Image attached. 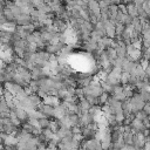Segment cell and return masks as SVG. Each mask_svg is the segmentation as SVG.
<instances>
[{
	"label": "cell",
	"instance_id": "cell-1",
	"mask_svg": "<svg viewBox=\"0 0 150 150\" xmlns=\"http://www.w3.org/2000/svg\"><path fill=\"white\" fill-rule=\"evenodd\" d=\"M144 143H145V136L143 135V132H135L132 138V146L142 149Z\"/></svg>",
	"mask_w": 150,
	"mask_h": 150
},
{
	"label": "cell",
	"instance_id": "cell-2",
	"mask_svg": "<svg viewBox=\"0 0 150 150\" xmlns=\"http://www.w3.org/2000/svg\"><path fill=\"white\" fill-rule=\"evenodd\" d=\"M38 110H39L46 118H48V120H49V118H53V111H54V108H53V107L42 103L40 107H38Z\"/></svg>",
	"mask_w": 150,
	"mask_h": 150
},
{
	"label": "cell",
	"instance_id": "cell-3",
	"mask_svg": "<svg viewBox=\"0 0 150 150\" xmlns=\"http://www.w3.org/2000/svg\"><path fill=\"white\" fill-rule=\"evenodd\" d=\"M15 25L18 27H23V26H27L30 23V16L27 15V14H20L15 18Z\"/></svg>",
	"mask_w": 150,
	"mask_h": 150
},
{
	"label": "cell",
	"instance_id": "cell-4",
	"mask_svg": "<svg viewBox=\"0 0 150 150\" xmlns=\"http://www.w3.org/2000/svg\"><path fill=\"white\" fill-rule=\"evenodd\" d=\"M12 111H14V112H15V115H16V117H18V120L20 121V123H21V124L27 123V121H28V118H29V117H28V114H27L23 109L15 107Z\"/></svg>",
	"mask_w": 150,
	"mask_h": 150
},
{
	"label": "cell",
	"instance_id": "cell-5",
	"mask_svg": "<svg viewBox=\"0 0 150 150\" xmlns=\"http://www.w3.org/2000/svg\"><path fill=\"white\" fill-rule=\"evenodd\" d=\"M16 73L20 75V77L22 79V81H23L26 84H28V83L32 81L30 71H29V70H27V69H25V68H22V67H18Z\"/></svg>",
	"mask_w": 150,
	"mask_h": 150
},
{
	"label": "cell",
	"instance_id": "cell-6",
	"mask_svg": "<svg viewBox=\"0 0 150 150\" xmlns=\"http://www.w3.org/2000/svg\"><path fill=\"white\" fill-rule=\"evenodd\" d=\"M1 142H2V144H4L5 148H7V146H13V145H18V143H19V141H18L13 135H6Z\"/></svg>",
	"mask_w": 150,
	"mask_h": 150
},
{
	"label": "cell",
	"instance_id": "cell-7",
	"mask_svg": "<svg viewBox=\"0 0 150 150\" xmlns=\"http://www.w3.org/2000/svg\"><path fill=\"white\" fill-rule=\"evenodd\" d=\"M115 53H116V56L120 57V59H125L127 57V49H125V45L122 43L120 46H117L115 48Z\"/></svg>",
	"mask_w": 150,
	"mask_h": 150
},
{
	"label": "cell",
	"instance_id": "cell-8",
	"mask_svg": "<svg viewBox=\"0 0 150 150\" xmlns=\"http://www.w3.org/2000/svg\"><path fill=\"white\" fill-rule=\"evenodd\" d=\"M77 105H79V109H80L81 114H82V112H88V110L90 109V104H89V103H88V102L84 100V97L79 100Z\"/></svg>",
	"mask_w": 150,
	"mask_h": 150
},
{
	"label": "cell",
	"instance_id": "cell-9",
	"mask_svg": "<svg viewBox=\"0 0 150 150\" xmlns=\"http://www.w3.org/2000/svg\"><path fill=\"white\" fill-rule=\"evenodd\" d=\"M104 54H105L107 60H108V62H109V63H111V62H112V61H114V60L117 57L114 48H107V49L104 50Z\"/></svg>",
	"mask_w": 150,
	"mask_h": 150
},
{
	"label": "cell",
	"instance_id": "cell-10",
	"mask_svg": "<svg viewBox=\"0 0 150 150\" xmlns=\"http://www.w3.org/2000/svg\"><path fill=\"white\" fill-rule=\"evenodd\" d=\"M28 97H29L30 102L34 104V107H35L36 109H38V107H40V105L42 104V100H41L36 94H32V95H29Z\"/></svg>",
	"mask_w": 150,
	"mask_h": 150
},
{
	"label": "cell",
	"instance_id": "cell-11",
	"mask_svg": "<svg viewBox=\"0 0 150 150\" xmlns=\"http://www.w3.org/2000/svg\"><path fill=\"white\" fill-rule=\"evenodd\" d=\"M122 138L124 141L125 145H132V138H134V132H124L122 135Z\"/></svg>",
	"mask_w": 150,
	"mask_h": 150
},
{
	"label": "cell",
	"instance_id": "cell-12",
	"mask_svg": "<svg viewBox=\"0 0 150 150\" xmlns=\"http://www.w3.org/2000/svg\"><path fill=\"white\" fill-rule=\"evenodd\" d=\"M48 129L53 132V134H55L56 131H57V129H59V123H57V121L56 120H49V123H48Z\"/></svg>",
	"mask_w": 150,
	"mask_h": 150
},
{
	"label": "cell",
	"instance_id": "cell-13",
	"mask_svg": "<svg viewBox=\"0 0 150 150\" xmlns=\"http://www.w3.org/2000/svg\"><path fill=\"white\" fill-rule=\"evenodd\" d=\"M109 94H107V93H102L98 97H97V101H98V105L101 107V105H103V104H105L107 103V101H108V98H109Z\"/></svg>",
	"mask_w": 150,
	"mask_h": 150
},
{
	"label": "cell",
	"instance_id": "cell-14",
	"mask_svg": "<svg viewBox=\"0 0 150 150\" xmlns=\"http://www.w3.org/2000/svg\"><path fill=\"white\" fill-rule=\"evenodd\" d=\"M38 123H39V128L41 130L43 129H48V123H49V120L46 118V117H42L40 120H38Z\"/></svg>",
	"mask_w": 150,
	"mask_h": 150
},
{
	"label": "cell",
	"instance_id": "cell-15",
	"mask_svg": "<svg viewBox=\"0 0 150 150\" xmlns=\"http://www.w3.org/2000/svg\"><path fill=\"white\" fill-rule=\"evenodd\" d=\"M41 135L45 137V139L47 141V143L53 138V136H54V134L49 130V129H43V130H41Z\"/></svg>",
	"mask_w": 150,
	"mask_h": 150
},
{
	"label": "cell",
	"instance_id": "cell-16",
	"mask_svg": "<svg viewBox=\"0 0 150 150\" xmlns=\"http://www.w3.org/2000/svg\"><path fill=\"white\" fill-rule=\"evenodd\" d=\"M84 100L90 104V107H93V105H98V101H97L96 97H93V96H90V95H84Z\"/></svg>",
	"mask_w": 150,
	"mask_h": 150
},
{
	"label": "cell",
	"instance_id": "cell-17",
	"mask_svg": "<svg viewBox=\"0 0 150 150\" xmlns=\"http://www.w3.org/2000/svg\"><path fill=\"white\" fill-rule=\"evenodd\" d=\"M123 32H124V25L117 22V23L115 25V35H116V36H121Z\"/></svg>",
	"mask_w": 150,
	"mask_h": 150
},
{
	"label": "cell",
	"instance_id": "cell-18",
	"mask_svg": "<svg viewBox=\"0 0 150 150\" xmlns=\"http://www.w3.org/2000/svg\"><path fill=\"white\" fill-rule=\"evenodd\" d=\"M142 9L145 14L150 15V1L149 0H144L143 4H142Z\"/></svg>",
	"mask_w": 150,
	"mask_h": 150
},
{
	"label": "cell",
	"instance_id": "cell-19",
	"mask_svg": "<svg viewBox=\"0 0 150 150\" xmlns=\"http://www.w3.org/2000/svg\"><path fill=\"white\" fill-rule=\"evenodd\" d=\"M139 96H141V100L143 102H149V98H150L149 91H139Z\"/></svg>",
	"mask_w": 150,
	"mask_h": 150
},
{
	"label": "cell",
	"instance_id": "cell-20",
	"mask_svg": "<svg viewBox=\"0 0 150 150\" xmlns=\"http://www.w3.org/2000/svg\"><path fill=\"white\" fill-rule=\"evenodd\" d=\"M135 115V118H137V120H139V121H144L146 117H149V116H146L142 110L141 111H137V112H135L134 114Z\"/></svg>",
	"mask_w": 150,
	"mask_h": 150
},
{
	"label": "cell",
	"instance_id": "cell-21",
	"mask_svg": "<svg viewBox=\"0 0 150 150\" xmlns=\"http://www.w3.org/2000/svg\"><path fill=\"white\" fill-rule=\"evenodd\" d=\"M142 111H143L146 116H149V114H150V103H149V102H145V103H144V107H143Z\"/></svg>",
	"mask_w": 150,
	"mask_h": 150
},
{
	"label": "cell",
	"instance_id": "cell-22",
	"mask_svg": "<svg viewBox=\"0 0 150 150\" xmlns=\"http://www.w3.org/2000/svg\"><path fill=\"white\" fill-rule=\"evenodd\" d=\"M7 21H6V19H5V16H4V14H2V12H0V26H2V25H5Z\"/></svg>",
	"mask_w": 150,
	"mask_h": 150
},
{
	"label": "cell",
	"instance_id": "cell-23",
	"mask_svg": "<svg viewBox=\"0 0 150 150\" xmlns=\"http://www.w3.org/2000/svg\"><path fill=\"white\" fill-rule=\"evenodd\" d=\"M4 91H5V90H4V87H2V83H0V97H1L2 95H4Z\"/></svg>",
	"mask_w": 150,
	"mask_h": 150
},
{
	"label": "cell",
	"instance_id": "cell-24",
	"mask_svg": "<svg viewBox=\"0 0 150 150\" xmlns=\"http://www.w3.org/2000/svg\"><path fill=\"white\" fill-rule=\"evenodd\" d=\"M46 150H59V149H57V146H53V148H47Z\"/></svg>",
	"mask_w": 150,
	"mask_h": 150
}]
</instances>
